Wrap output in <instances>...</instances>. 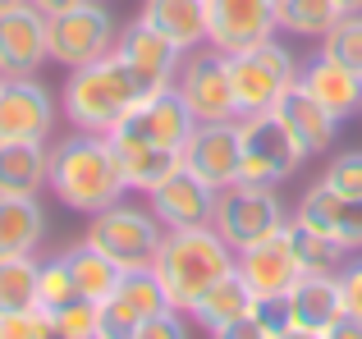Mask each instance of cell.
<instances>
[{
	"instance_id": "cell-1",
	"label": "cell",
	"mask_w": 362,
	"mask_h": 339,
	"mask_svg": "<svg viewBox=\"0 0 362 339\" xmlns=\"http://www.w3.org/2000/svg\"><path fill=\"white\" fill-rule=\"evenodd\" d=\"M46 188L60 197V206L97 215V211H106V206L124 202L129 179H124L119 152L101 133H78V129H69V138H60V143L51 147V179H46Z\"/></svg>"
},
{
	"instance_id": "cell-2",
	"label": "cell",
	"mask_w": 362,
	"mask_h": 339,
	"mask_svg": "<svg viewBox=\"0 0 362 339\" xmlns=\"http://www.w3.org/2000/svg\"><path fill=\"white\" fill-rule=\"evenodd\" d=\"M142 97H147V92H142L138 73L110 51L106 60H92V64L69 69L64 92H60V115L69 119V129H78V133H101L106 138Z\"/></svg>"
},
{
	"instance_id": "cell-3",
	"label": "cell",
	"mask_w": 362,
	"mask_h": 339,
	"mask_svg": "<svg viewBox=\"0 0 362 339\" xmlns=\"http://www.w3.org/2000/svg\"><path fill=\"white\" fill-rule=\"evenodd\" d=\"M234 257H239V252L221 239V230H216V225H202V230H165L151 266H156L160 285H165V294H170V307L193 312L197 298L234 270Z\"/></svg>"
},
{
	"instance_id": "cell-4",
	"label": "cell",
	"mask_w": 362,
	"mask_h": 339,
	"mask_svg": "<svg viewBox=\"0 0 362 339\" xmlns=\"http://www.w3.org/2000/svg\"><path fill=\"white\" fill-rule=\"evenodd\" d=\"M293 78H298V60H293V51L284 42H275V37L234 51L230 55V83H234V106H239V119L275 110V101L289 92Z\"/></svg>"
},
{
	"instance_id": "cell-5",
	"label": "cell",
	"mask_w": 362,
	"mask_h": 339,
	"mask_svg": "<svg viewBox=\"0 0 362 339\" xmlns=\"http://www.w3.org/2000/svg\"><path fill=\"white\" fill-rule=\"evenodd\" d=\"M289 215L293 211L280 197V188H266V184H243L239 179V184L221 188V197H216V230L234 252L280 234L289 225Z\"/></svg>"
},
{
	"instance_id": "cell-6",
	"label": "cell",
	"mask_w": 362,
	"mask_h": 339,
	"mask_svg": "<svg viewBox=\"0 0 362 339\" xmlns=\"http://www.w3.org/2000/svg\"><path fill=\"white\" fill-rule=\"evenodd\" d=\"M83 239H88L97 252H106L119 270H133V266H151V261H156V248H160V239H165V225L156 220L151 206L115 202V206H106V211L92 215V225H88Z\"/></svg>"
},
{
	"instance_id": "cell-7",
	"label": "cell",
	"mask_w": 362,
	"mask_h": 339,
	"mask_svg": "<svg viewBox=\"0 0 362 339\" xmlns=\"http://www.w3.org/2000/svg\"><path fill=\"white\" fill-rule=\"evenodd\" d=\"M115 42H119V23L106 0H83V5L46 18V51H51V64H64V69L106 60L115 51Z\"/></svg>"
},
{
	"instance_id": "cell-8",
	"label": "cell",
	"mask_w": 362,
	"mask_h": 339,
	"mask_svg": "<svg viewBox=\"0 0 362 339\" xmlns=\"http://www.w3.org/2000/svg\"><path fill=\"white\" fill-rule=\"evenodd\" d=\"M193 129H197V115L188 110L184 92L165 88V92L142 97L138 106L106 133V143L115 147V152L119 147H179V152H184V143L193 138Z\"/></svg>"
},
{
	"instance_id": "cell-9",
	"label": "cell",
	"mask_w": 362,
	"mask_h": 339,
	"mask_svg": "<svg viewBox=\"0 0 362 339\" xmlns=\"http://www.w3.org/2000/svg\"><path fill=\"white\" fill-rule=\"evenodd\" d=\"M239 138H243V170H239L243 184L280 188L284 179H293L298 165L308 161V152H303V147L293 143V133L275 119V110H266V115H243Z\"/></svg>"
},
{
	"instance_id": "cell-10",
	"label": "cell",
	"mask_w": 362,
	"mask_h": 339,
	"mask_svg": "<svg viewBox=\"0 0 362 339\" xmlns=\"http://www.w3.org/2000/svg\"><path fill=\"white\" fill-rule=\"evenodd\" d=\"M179 92H184L188 110L197 115V124H216V119H239L234 106V83H230V55L216 46H197L184 55L179 69Z\"/></svg>"
},
{
	"instance_id": "cell-11",
	"label": "cell",
	"mask_w": 362,
	"mask_h": 339,
	"mask_svg": "<svg viewBox=\"0 0 362 339\" xmlns=\"http://www.w3.org/2000/svg\"><path fill=\"white\" fill-rule=\"evenodd\" d=\"M115 55L138 73L142 92H165L179 83V69H184V55L175 42H170L160 28H151L147 18H133L129 28H119V42H115Z\"/></svg>"
},
{
	"instance_id": "cell-12",
	"label": "cell",
	"mask_w": 362,
	"mask_h": 339,
	"mask_svg": "<svg viewBox=\"0 0 362 339\" xmlns=\"http://www.w3.org/2000/svg\"><path fill=\"white\" fill-rule=\"evenodd\" d=\"M280 32V0H206V46L234 55Z\"/></svg>"
},
{
	"instance_id": "cell-13",
	"label": "cell",
	"mask_w": 362,
	"mask_h": 339,
	"mask_svg": "<svg viewBox=\"0 0 362 339\" xmlns=\"http://www.w3.org/2000/svg\"><path fill=\"white\" fill-rule=\"evenodd\" d=\"M55 119V97L42 78H0V143H46Z\"/></svg>"
},
{
	"instance_id": "cell-14",
	"label": "cell",
	"mask_w": 362,
	"mask_h": 339,
	"mask_svg": "<svg viewBox=\"0 0 362 339\" xmlns=\"http://www.w3.org/2000/svg\"><path fill=\"white\" fill-rule=\"evenodd\" d=\"M184 165L197 179L221 193V188L239 184L243 170V138H239V119H216V124H197L193 138L184 143Z\"/></svg>"
},
{
	"instance_id": "cell-15",
	"label": "cell",
	"mask_w": 362,
	"mask_h": 339,
	"mask_svg": "<svg viewBox=\"0 0 362 339\" xmlns=\"http://www.w3.org/2000/svg\"><path fill=\"white\" fill-rule=\"evenodd\" d=\"M216 188L206 179H197L188 165H179L156 193H147V206L156 211V220L165 230H202L216 225Z\"/></svg>"
},
{
	"instance_id": "cell-16",
	"label": "cell",
	"mask_w": 362,
	"mask_h": 339,
	"mask_svg": "<svg viewBox=\"0 0 362 339\" xmlns=\"http://www.w3.org/2000/svg\"><path fill=\"white\" fill-rule=\"evenodd\" d=\"M46 60V14L33 5L0 9V78H37Z\"/></svg>"
},
{
	"instance_id": "cell-17",
	"label": "cell",
	"mask_w": 362,
	"mask_h": 339,
	"mask_svg": "<svg viewBox=\"0 0 362 339\" xmlns=\"http://www.w3.org/2000/svg\"><path fill=\"white\" fill-rule=\"evenodd\" d=\"M234 270L247 280V289H252L257 298H266V294H289L303 275V261H298V252H293L289 230H280V234H271V239L243 248L239 257H234Z\"/></svg>"
},
{
	"instance_id": "cell-18",
	"label": "cell",
	"mask_w": 362,
	"mask_h": 339,
	"mask_svg": "<svg viewBox=\"0 0 362 339\" xmlns=\"http://www.w3.org/2000/svg\"><path fill=\"white\" fill-rule=\"evenodd\" d=\"M293 220H303V225H312V230L339 239L344 248H362V202L335 193L326 179H317L312 188H303L298 206H293Z\"/></svg>"
},
{
	"instance_id": "cell-19",
	"label": "cell",
	"mask_w": 362,
	"mask_h": 339,
	"mask_svg": "<svg viewBox=\"0 0 362 339\" xmlns=\"http://www.w3.org/2000/svg\"><path fill=\"white\" fill-rule=\"evenodd\" d=\"M275 119L289 129L293 143H298L308 156H326L330 147H335V129H339V119L330 115V110L321 106V101L312 97V92L303 88L298 78H293V83H289V92L275 101Z\"/></svg>"
},
{
	"instance_id": "cell-20",
	"label": "cell",
	"mask_w": 362,
	"mask_h": 339,
	"mask_svg": "<svg viewBox=\"0 0 362 339\" xmlns=\"http://www.w3.org/2000/svg\"><path fill=\"white\" fill-rule=\"evenodd\" d=\"M298 83L335 119H354L358 110H362V73L349 69V64H339L335 55H326V51H317L312 60L298 64Z\"/></svg>"
},
{
	"instance_id": "cell-21",
	"label": "cell",
	"mask_w": 362,
	"mask_h": 339,
	"mask_svg": "<svg viewBox=\"0 0 362 339\" xmlns=\"http://www.w3.org/2000/svg\"><path fill=\"white\" fill-rule=\"evenodd\" d=\"M293 303V326H308V331H330L344 312V289H339V270H303L298 285L289 289Z\"/></svg>"
},
{
	"instance_id": "cell-22",
	"label": "cell",
	"mask_w": 362,
	"mask_h": 339,
	"mask_svg": "<svg viewBox=\"0 0 362 339\" xmlns=\"http://www.w3.org/2000/svg\"><path fill=\"white\" fill-rule=\"evenodd\" d=\"M51 179L46 143H0V197H37Z\"/></svg>"
},
{
	"instance_id": "cell-23",
	"label": "cell",
	"mask_w": 362,
	"mask_h": 339,
	"mask_svg": "<svg viewBox=\"0 0 362 339\" xmlns=\"http://www.w3.org/2000/svg\"><path fill=\"white\" fill-rule=\"evenodd\" d=\"M138 18L160 28L179 51L206 46V0H142Z\"/></svg>"
},
{
	"instance_id": "cell-24",
	"label": "cell",
	"mask_w": 362,
	"mask_h": 339,
	"mask_svg": "<svg viewBox=\"0 0 362 339\" xmlns=\"http://www.w3.org/2000/svg\"><path fill=\"white\" fill-rule=\"evenodd\" d=\"M46 239V211L37 197H0V257H33Z\"/></svg>"
},
{
	"instance_id": "cell-25",
	"label": "cell",
	"mask_w": 362,
	"mask_h": 339,
	"mask_svg": "<svg viewBox=\"0 0 362 339\" xmlns=\"http://www.w3.org/2000/svg\"><path fill=\"white\" fill-rule=\"evenodd\" d=\"M252 303H257V294L247 289V280L239 275V270H230V275L221 280V285H211L202 298L193 303V312H188V321H197L202 331H221V326H230V321H239V316L252 312Z\"/></svg>"
},
{
	"instance_id": "cell-26",
	"label": "cell",
	"mask_w": 362,
	"mask_h": 339,
	"mask_svg": "<svg viewBox=\"0 0 362 339\" xmlns=\"http://www.w3.org/2000/svg\"><path fill=\"white\" fill-rule=\"evenodd\" d=\"M119 165L129 179V193H156L184 165V152L179 147H119Z\"/></svg>"
},
{
	"instance_id": "cell-27",
	"label": "cell",
	"mask_w": 362,
	"mask_h": 339,
	"mask_svg": "<svg viewBox=\"0 0 362 339\" xmlns=\"http://www.w3.org/2000/svg\"><path fill=\"white\" fill-rule=\"evenodd\" d=\"M64 261H69L74 285H78V294H83V298L101 303V298H110V294H115V285H119V266L106 257V252H97V248H92L88 239H83V243H74V248L64 252Z\"/></svg>"
},
{
	"instance_id": "cell-28",
	"label": "cell",
	"mask_w": 362,
	"mask_h": 339,
	"mask_svg": "<svg viewBox=\"0 0 362 339\" xmlns=\"http://www.w3.org/2000/svg\"><path fill=\"white\" fill-rule=\"evenodd\" d=\"M284 230H289V239H293V252H298L303 270H339L349 261V252H354V248H344L339 239H330V234H321V230H312V225L293 220V215H289Z\"/></svg>"
},
{
	"instance_id": "cell-29",
	"label": "cell",
	"mask_w": 362,
	"mask_h": 339,
	"mask_svg": "<svg viewBox=\"0 0 362 339\" xmlns=\"http://www.w3.org/2000/svg\"><path fill=\"white\" fill-rule=\"evenodd\" d=\"M37 257H0V316L37 307Z\"/></svg>"
},
{
	"instance_id": "cell-30",
	"label": "cell",
	"mask_w": 362,
	"mask_h": 339,
	"mask_svg": "<svg viewBox=\"0 0 362 339\" xmlns=\"http://www.w3.org/2000/svg\"><path fill=\"white\" fill-rule=\"evenodd\" d=\"M344 18L335 0H280V32L293 37H326Z\"/></svg>"
},
{
	"instance_id": "cell-31",
	"label": "cell",
	"mask_w": 362,
	"mask_h": 339,
	"mask_svg": "<svg viewBox=\"0 0 362 339\" xmlns=\"http://www.w3.org/2000/svg\"><path fill=\"white\" fill-rule=\"evenodd\" d=\"M115 294H119L124 303H129L133 312L142 316V321L170 307V294H165V285H160L156 266H133V270H119V285H115Z\"/></svg>"
},
{
	"instance_id": "cell-32",
	"label": "cell",
	"mask_w": 362,
	"mask_h": 339,
	"mask_svg": "<svg viewBox=\"0 0 362 339\" xmlns=\"http://www.w3.org/2000/svg\"><path fill=\"white\" fill-rule=\"evenodd\" d=\"M74 298H83V294H78V285H74V270H69V261H64V252L60 257H46L42 270H37V307L51 316V312H60L64 303H74Z\"/></svg>"
},
{
	"instance_id": "cell-33",
	"label": "cell",
	"mask_w": 362,
	"mask_h": 339,
	"mask_svg": "<svg viewBox=\"0 0 362 339\" xmlns=\"http://www.w3.org/2000/svg\"><path fill=\"white\" fill-rule=\"evenodd\" d=\"M321 51L362 73V14H344V18H339V23L321 37Z\"/></svg>"
},
{
	"instance_id": "cell-34",
	"label": "cell",
	"mask_w": 362,
	"mask_h": 339,
	"mask_svg": "<svg viewBox=\"0 0 362 339\" xmlns=\"http://www.w3.org/2000/svg\"><path fill=\"white\" fill-rule=\"evenodd\" d=\"M51 326L69 339H101V312L92 298H74L60 312H51Z\"/></svg>"
},
{
	"instance_id": "cell-35",
	"label": "cell",
	"mask_w": 362,
	"mask_h": 339,
	"mask_svg": "<svg viewBox=\"0 0 362 339\" xmlns=\"http://www.w3.org/2000/svg\"><path fill=\"white\" fill-rule=\"evenodd\" d=\"M321 179H326V184L335 188V193H344V197H358V202H362V147L335 152Z\"/></svg>"
},
{
	"instance_id": "cell-36",
	"label": "cell",
	"mask_w": 362,
	"mask_h": 339,
	"mask_svg": "<svg viewBox=\"0 0 362 339\" xmlns=\"http://www.w3.org/2000/svg\"><path fill=\"white\" fill-rule=\"evenodd\" d=\"M97 312H101V339H133V335H138V326H142V316L133 312L119 294L101 298Z\"/></svg>"
},
{
	"instance_id": "cell-37",
	"label": "cell",
	"mask_w": 362,
	"mask_h": 339,
	"mask_svg": "<svg viewBox=\"0 0 362 339\" xmlns=\"http://www.w3.org/2000/svg\"><path fill=\"white\" fill-rule=\"evenodd\" d=\"M133 339H193V331H188V312L165 307V312L147 316V321L138 326V335H133Z\"/></svg>"
},
{
	"instance_id": "cell-38",
	"label": "cell",
	"mask_w": 362,
	"mask_h": 339,
	"mask_svg": "<svg viewBox=\"0 0 362 339\" xmlns=\"http://www.w3.org/2000/svg\"><path fill=\"white\" fill-rule=\"evenodd\" d=\"M51 331V316L42 312V307H33V312H5L0 316V339H42Z\"/></svg>"
},
{
	"instance_id": "cell-39",
	"label": "cell",
	"mask_w": 362,
	"mask_h": 339,
	"mask_svg": "<svg viewBox=\"0 0 362 339\" xmlns=\"http://www.w3.org/2000/svg\"><path fill=\"white\" fill-rule=\"evenodd\" d=\"M252 312L262 316L271 331H284V326H293V303H289V294H266V298H257Z\"/></svg>"
},
{
	"instance_id": "cell-40",
	"label": "cell",
	"mask_w": 362,
	"mask_h": 339,
	"mask_svg": "<svg viewBox=\"0 0 362 339\" xmlns=\"http://www.w3.org/2000/svg\"><path fill=\"white\" fill-rule=\"evenodd\" d=\"M339 289H344V312L362 321V257L339 266Z\"/></svg>"
},
{
	"instance_id": "cell-41",
	"label": "cell",
	"mask_w": 362,
	"mask_h": 339,
	"mask_svg": "<svg viewBox=\"0 0 362 339\" xmlns=\"http://www.w3.org/2000/svg\"><path fill=\"white\" fill-rule=\"evenodd\" d=\"M211 339H275V331H271V326H266L257 312H247V316H239V321L221 326Z\"/></svg>"
},
{
	"instance_id": "cell-42",
	"label": "cell",
	"mask_w": 362,
	"mask_h": 339,
	"mask_svg": "<svg viewBox=\"0 0 362 339\" xmlns=\"http://www.w3.org/2000/svg\"><path fill=\"white\" fill-rule=\"evenodd\" d=\"M321 339H362V321L358 316H339L330 331H321Z\"/></svg>"
},
{
	"instance_id": "cell-43",
	"label": "cell",
	"mask_w": 362,
	"mask_h": 339,
	"mask_svg": "<svg viewBox=\"0 0 362 339\" xmlns=\"http://www.w3.org/2000/svg\"><path fill=\"white\" fill-rule=\"evenodd\" d=\"M28 5L37 9V14H46V18H55V14H64V9H74V5H83V0H28Z\"/></svg>"
},
{
	"instance_id": "cell-44",
	"label": "cell",
	"mask_w": 362,
	"mask_h": 339,
	"mask_svg": "<svg viewBox=\"0 0 362 339\" xmlns=\"http://www.w3.org/2000/svg\"><path fill=\"white\" fill-rule=\"evenodd\" d=\"M275 339H321V335L308 326H284V331H275Z\"/></svg>"
},
{
	"instance_id": "cell-45",
	"label": "cell",
	"mask_w": 362,
	"mask_h": 339,
	"mask_svg": "<svg viewBox=\"0 0 362 339\" xmlns=\"http://www.w3.org/2000/svg\"><path fill=\"white\" fill-rule=\"evenodd\" d=\"M339 9H344V14H362V0H335Z\"/></svg>"
},
{
	"instance_id": "cell-46",
	"label": "cell",
	"mask_w": 362,
	"mask_h": 339,
	"mask_svg": "<svg viewBox=\"0 0 362 339\" xmlns=\"http://www.w3.org/2000/svg\"><path fill=\"white\" fill-rule=\"evenodd\" d=\"M42 339H69V335H60V331H55V326H51V331H46Z\"/></svg>"
},
{
	"instance_id": "cell-47",
	"label": "cell",
	"mask_w": 362,
	"mask_h": 339,
	"mask_svg": "<svg viewBox=\"0 0 362 339\" xmlns=\"http://www.w3.org/2000/svg\"><path fill=\"white\" fill-rule=\"evenodd\" d=\"M14 5H28V0H0V9H14Z\"/></svg>"
}]
</instances>
